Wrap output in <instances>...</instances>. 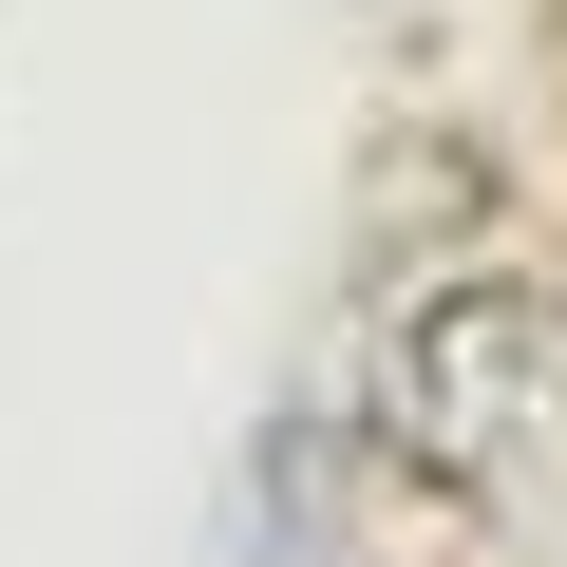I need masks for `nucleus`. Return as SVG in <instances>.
<instances>
[{
    "label": "nucleus",
    "mask_w": 567,
    "mask_h": 567,
    "mask_svg": "<svg viewBox=\"0 0 567 567\" xmlns=\"http://www.w3.org/2000/svg\"><path fill=\"white\" fill-rule=\"evenodd\" d=\"M398 435L454 473V492H567V303L529 284H435L398 322Z\"/></svg>",
    "instance_id": "nucleus-1"
}]
</instances>
